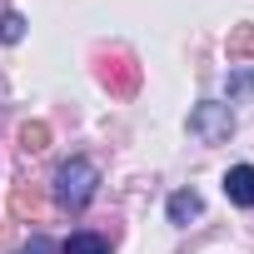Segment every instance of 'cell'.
<instances>
[{
    "label": "cell",
    "mask_w": 254,
    "mask_h": 254,
    "mask_svg": "<svg viewBox=\"0 0 254 254\" xmlns=\"http://www.w3.org/2000/svg\"><path fill=\"white\" fill-rule=\"evenodd\" d=\"M100 80L110 85V95L130 100V95L140 90V65H135V55H130V50H110V55L100 60Z\"/></svg>",
    "instance_id": "obj_2"
},
{
    "label": "cell",
    "mask_w": 254,
    "mask_h": 254,
    "mask_svg": "<svg viewBox=\"0 0 254 254\" xmlns=\"http://www.w3.org/2000/svg\"><path fill=\"white\" fill-rule=\"evenodd\" d=\"M95 185H100V170L90 160H70V165L55 170V204L75 214V209H85L95 199Z\"/></svg>",
    "instance_id": "obj_1"
},
{
    "label": "cell",
    "mask_w": 254,
    "mask_h": 254,
    "mask_svg": "<svg viewBox=\"0 0 254 254\" xmlns=\"http://www.w3.org/2000/svg\"><path fill=\"white\" fill-rule=\"evenodd\" d=\"M229 90H234V95H244V90H254V75H234V80H229Z\"/></svg>",
    "instance_id": "obj_11"
},
{
    "label": "cell",
    "mask_w": 254,
    "mask_h": 254,
    "mask_svg": "<svg viewBox=\"0 0 254 254\" xmlns=\"http://www.w3.org/2000/svg\"><path fill=\"white\" fill-rule=\"evenodd\" d=\"M20 254H50V239H40V234H35V239H30Z\"/></svg>",
    "instance_id": "obj_12"
},
{
    "label": "cell",
    "mask_w": 254,
    "mask_h": 254,
    "mask_svg": "<svg viewBox=\"0 0 254 254\" xmlns=\"http://www.w3.org/2000/svg\"><path fill=\"white\" fill-rule=\"evenodd\" d=\"M224 50H229V65L249 60V55H254V25H234V30H229V45H224Z\"/></svg>",
    "instance_id": "obj_6"
},
{
    "label": "cell",
    "mask_w": 254,
    "mask_h": 254,
    "mask_svg": "<svg viewBox=\"0 0 254 254\" xmlns=\"http://www.w3.org/2000/svg\"><path fill=\"white\" fill-rule=\"evenodd\" d=\"M65 254H110V244L100 234H70L65 239Z\"/></svg>",
    "instance_id": "obj_8"
},
{
    "label": "cell",
    "mask_w": 254,
    "mask_h": 254,
    "mask_svg": "<svg viewBox=\"0 0 254 254\" xmlns=\"http://www.w3.org/2000/svg\"><path fill=\"white\" fill-rule=\"evenodd\" d=\"M190 130H194L204 145H219V140H229V135H234V110H229V105L204 100V105H194V115H190Z\"/></svg>",
    "instance_id": "obj_3"
},
{
    "label": "cell",
    "mask_w": 254,
    "mask_h": 254,
    "mask_svg": "<svg viewBox=\"0 0 254 254\" xmlns=\"http://www.w3.org/2000/svg\"><path fill=\"white\" fill-rule=\"evenodd\" d=\"M199 214H204V199H199L194 190L170 194V224H190V219H199Z\"/></svg>",
    "instance_id": "obj_5"
},
{
    "label": "cell",
    "mask_w": 254,
    "mask_h": 254,
    "mask_svg": "<svg viewBox=\"0 0 254 254\" xmlns=\"http://www.w3.org/2000/svg\"><path fill=\"white\" fill-rule=\"evenodd\" d=\"M224 194H229L234 204L254 209V165H234V170L224 175Z\"/></svg>",
    "instance_id": "obj_4"
},
{
    "label": "cell",
    "mask_w": 254,
    "mask_h": 254,
    "mask_svg": "<svg viewBox=\"0 0 254 254\" xmlns=\"http://www.w3.org/2000/svg\"><path fill=\"white\" fill-rule=\"evenodd\" d=\"M45 145H50V125H40V120L20 125V150H25V155H40Z\"/></svg>",
    "instance_id": "obj_7"
},
{
    "label": "cell",
    "mask_w": 254,
    "mask_h": 254,
    "mask_svg": "<svg viewBox=\"0 0 254 254\" xmlns=\"http://www.w3.org/2000/svg\"><path fill=\"white\" fill-rule=\"evenodd\" d=\"M10 209H15V219H35V214H40L35 190H15V194H10Z\"/></svg>",
    "instance_id": "obj_9"
},
{
    "label": "cell",
    "mask_w": 254,
    "mask_h": 254,
    "mask_svg": "<svg viewBox=\"0 0 254 254\" xmlns=\"http://www.w3.org/2000/svg\"><path fill=\"white\" fill-rule=\"evenodd\" d=\"M25 35V15H15V10H5V15H0V40H5V45H15Z\"/></svg>",
    "instance_id": "obj_10"
}]
</instances>
